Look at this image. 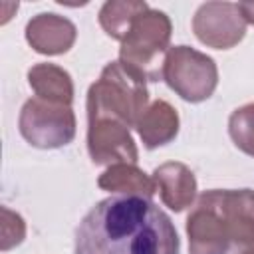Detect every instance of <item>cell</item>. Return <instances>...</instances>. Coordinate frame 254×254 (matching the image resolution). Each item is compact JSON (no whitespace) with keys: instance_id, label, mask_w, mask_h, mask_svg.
Masks as SVG:
<instances>
[{"instance_id":"obj_11","label":"cell","mask_w":254,"mask_h":254,"mask_svg":"<svg viewBox=\"0 0 254 254\" xmlns=\"http://www.w3.org/2000/svg\"><path fill=\"white\" fill-rule=\"evenodd\" d=\"M153 179L157 183V190L161 192V200L165 202V206L175 212L192 206L196 196V179L185 163H163L153 171Z\"/></svg>"},{"instance_id":"obj_2","label":"cell","mask_w":254,"mask_h":254,"mask_svg":"<svg viewBox=\"0 0 254 254\" xmlns=\"http://www.w3.org/2000/svg\"><path fill=\"white\" fill-rule=\"evenodd\" d=\"M147 103V79L121 62H109L87 89V119L105 117L137 127Z\"/></svg>"},{"instance_id":"obj_7","label":"cell","mask_w":254,"mask_h":254,"mask_svg":"<svg viewBox=\"0 0 254 254\" xmlns=\"http://www.w3.org/2000/svg\"><path fill=\"white\" fill-rule=\"evenodd\" d=\"M192 32L208 48L230 50L246 34V22L232 2H204L192 16Z\"/></svg>"},{"instance_id":"obj_16","label":"cell","mask_w":254,"mask_h":254,"mask_svg":"<svg viewBox=\"0 0 254 254\" xmlns=\"http://www.w3.org/2000/svg\"><path fill=\"white\" fill-rule=\"evenodd\" d=\"M228 133L242 153L254 157V103H246L232 111L228 119Z\"/></svg>"},{"instance_id":"obj_3","label":"cell","mask_w":254,"mask_h":254,"mask_svg":"<svg viewBox=\"0 0 254 254\" xmlns=\"http://www.w3.org/2000/svg\"><path fill=\"white\" fill-rule=\"evenodd\" d=\"M171 20L165 12L147 8L139 14L127 36L121 40L119 62L145 77L147 81H159L163 77V62L171 42Z\"/></svg>"},{"instance_id":"obj_9","label":"cell","mask_w":254,"mask_h":254,"mask_svg":"<svg viewBox=\"0 0 254 254\" xmlns=\"http://www.w3.org/2000/svg\"><path fill=\"white\" fill-rule=\"evenodd\" d=\"M220 206L230 238L226 254H254V190L220 189Z\"/></svg>"},{"instance_id":"obj_5","label":"cell","mask_w":254,"mask_h":254,"mask_svg":"<svg viewBox=\"0 0 254 254\" xmlns=\"http://www.w3.org/2000/svg\"><path fill=\"white\" fill-rule=\"evenodd\" d=\"M18 129L36 149H60L75 137V113L71 105L32 97L22 105Z\"/></svg>"},{"instance_id":"obj_17","label":"cell","mask_w":254,"mask_h":254,"mask_svg":"<svg viewBox=\"0 0 254 254\" xmlns=\"http://www.w3.org/2000/svg\"><path fill=\"white\" fill-rule=\"evenodd\" d=\"M26 238V222L24 218L10 210L8 206L0 208V250L8 252L10 248L22 244Z\"/></svg>"},{"instance_id":"obj_18","label":"cell","mask_w":254,"mask_h":254,"mask_svg":"<svg viewBox=\"0 0 254 254\" xmlns=\"http://www.w3.org/2000/svg\"><path fill=\"white\" fill-rule=\"evenodd\" d=\"M238 10H240L244 22L254 26V0H250V2H238Z\"/></svg>"},{"instance_id":"obj_13","label":"cell","mask_w":254,"mask_h":254,"mask_svg":"<svg viewBox=\"0 0 254 254\" xmlns=\"http://www.w3.org/2000/svg\"><path fill=\"white\" fill-rule=\"evenodd\" d=\"M99 189L115 194H131L151 198L157 192V183L145 171L131 163H115L109 165L97 179Z\"/></svg>"},{"instance_id":"obj_4","label":"cell","mask_w":254,"mask_h":254,"mask_svg":"<svg viewBox=\"0 0 254 254\" xmlns=\"http://www.w3.org/2000/svg\"><path fill=\"white\" fill-rule=\"evenodd\" d=\"M181 99L200 103L208 99L218 85V67L214 60L190 46L169 48L161 77Z\"/></svg>"},{"instance_id":"obj_6","label":"cell","mask_w":254,"mask_h":254,"mask_svg":"<svg viewBox=\"0 0 254 254\" xmlns=\"http://www.w3.org/2000/svg\"><path fill=\"white\" fill-rule=\"evenodd\" d=\"M189 254H226L230 238L220 206V189L204 190L187 216Z\"/></svg>"},{"instance_id":"obj_8","label":"cell","mask_w":254,"mask_h":254,"mask_svg":"<svg viewBox=\"0 0 254 254\" xmlns=\"http://www.w3.org/2000/svg\"><path fill=\"white\" fill-rule=\"evenodd\" d=\"M129 129L131 127L115 119H87V153L91 161L95 165H137L139 151Z\"/></svg>"},{"instance_id":"obj_10","label":"cell","mask_w":254,"mask_h":254,"mask_svg":"<svg viewBox=\"0 0 254 254\" xmlns=\"http://www.w3.org/2000/svg\"><path fill=\"white\" fill-rule=\"evenodd\" d=\"M75 38L77 30L73 22L54 12H42L26 24V42L34 52L44 56H60L69 52Z\"/></svg>"},{"instance_id":"obj_1","label":"cell","mask_w":254,"mask_h":254,"mask_svg":"<svg viewBox=\"0 0 254 254\" xmlns=\"http://www.w3.org/2000/svg\"><path fill=\"white\" fill-rule=\"evenodd\" d=\"M179 248L173 220L151 198L117 194L81 218L73 254H179Z\"/></svg>"},{"instance_id":"obj_15","label":"cell","mask_w":254,"mask_h":254,"mask_svg":"<svg viewBox=\"0 0 254 254\" xmlns=\"http://www.w3.org/2000/svg\"><path fill=\"white\" fill-rule=\"evenodd\" d=\"M147 8L149 4L141 0H111L105 2L99 10V24L107 36L121 42L127 36L133 20Z\"/></svg>"},{"instance_id":"obj_12","label":"cell","mask_w":254,"mask_h":254,"mask_svg":"<svg viewBox=\"0 0 254 254\" xmlns=\"http://www.w3.org/2000/svg\"><path fill=\"white\" fill-rule=\"evenodd\" d=\"M137 133L147 149H157L171 143L179 133V113L177 109L165 101H153L137 123Z\"/></svg>"},{"instance_id":"obj_14","label":"cell","mask_w":254,"mask_h":254,"mask_svg":"<svg viewBox=\"0 0 254 254\" xmlns=\"http://www.w3.org/2000/svg\"><path fill=\"white\" fill-rule=\"evenodd\" d=\"M28 83L36 97L71 105L73 101V81L71 75L56 64H36L28 69Z\"/></svg>"}]
</instances>
